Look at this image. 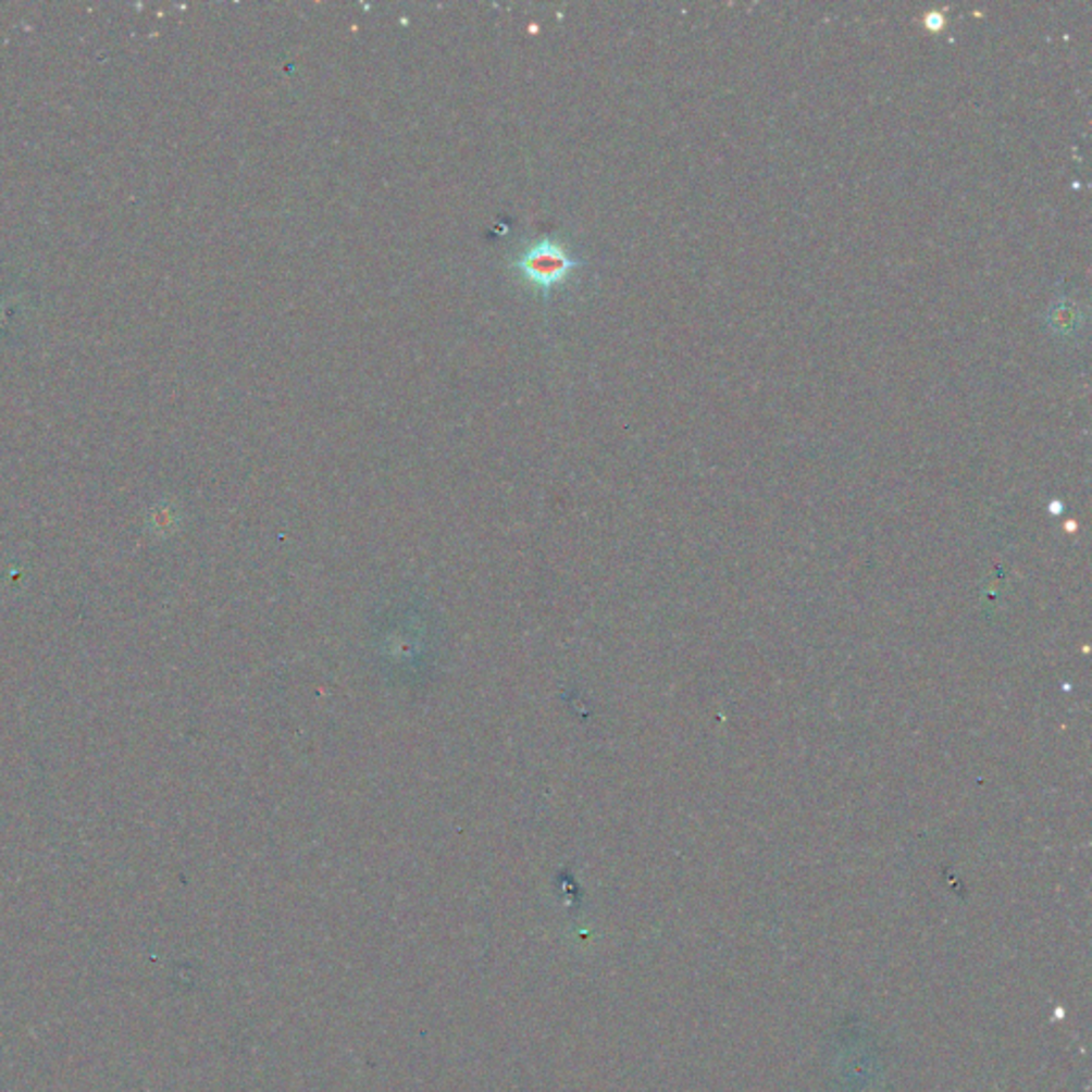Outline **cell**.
I'll use <instances>...</instances> for the list:
<instances>
[{"label":"cell","instance_id":"1","mask_svg":"<svg viewBox=\"0 0 1092 1092\" xmlns=\"http://www.w3.org/2000/svg\"><path fill=\"white\" fill-rule=\"evenodd\" d=\"M581 265L583 261L576 259L559 239L553 237H541L532 241L512 261V270L543 295H550Z\"/></svg>","mask_w":1092,"mask_h":1092}]
</instances>
